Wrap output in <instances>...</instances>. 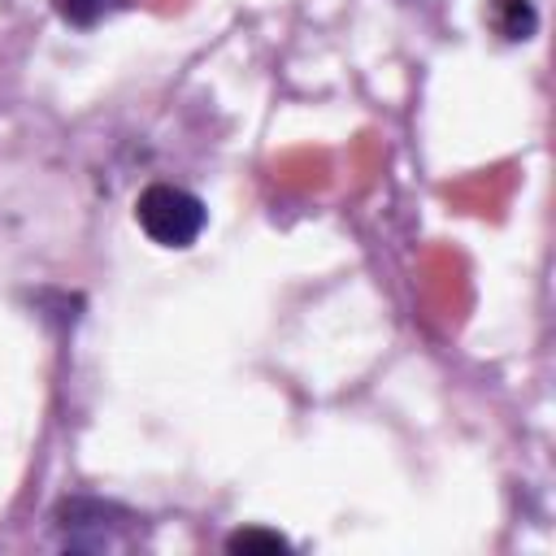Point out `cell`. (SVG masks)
Instances as JSON below:
<instances>
[{"label":"cell","instance_id":"7a4b0ae2","mask_svg":"<svg viewBox=\"0 0 556 556\" xmlns=\"http://www.w3.org/2000/svg\"><path fill=\"white\" fill-rule=\"evenodd\" d=\"M52 521H56L65 547L104 552V547L117 543V530H122L126 513L117 504H104V500H91V495H70V500L56 504Z\"/></svg>","mask_w":556,"mask_h":556},{"label":"cell","instance_id":"6da1fadb","mask_svg":"<svg viewBox=\"0 0 556 556\" xmlns=\"http://www.w3.org/2000/svg\"><path fill=\"white\" fill-rule=\"evenodd\" d=\"M135 222L139 230L161 243V248H191L204 226H208V208L195 191L174 187V182H152L139 191L135 200Z\"/></svg>","mask_w":556,"mask_h":556},{"label":"cell","instance_id":"277c9868","mask_svg":"<svg viewBox=\"0 0 556 556\" xmlns=\"http://www.w3.org/2000/svg\"><path fill=\"white\" fill-rule=\"evenodd\" d=\"M52 9H56V17L65 26L87 30V26L104 22V17H113L117 9H126V0H52Z\"/></svg>","mask_w":556,"mask_h":556},{"label":"cell","instance_id":"5b68a950","mask_svg":"<svg viewBox=\"0 0 556 556\" xmlns=\"http://www.w3.org/2000/svg\"><path fill=\"white\" fill-rule=\"evenodd\" d=\"M226 552H291V539L269 526H243L226 539Z\"/></svg>","mask_w":556,"mask_h":556},{"label":"cell","instance_id":"3957f363","mask_svg":"<svg viewBox=\"0 0 556 556\" xmlns=\"http://www.w3.org/2000/svg\"><path fill=\"white\" fill-rule=\"evenodd\" d=\"M491 26L508 43H526L539 30V9L534 0H491Z\"/></svg>","mask_w":556,"mask_h":556}]
</instances>
